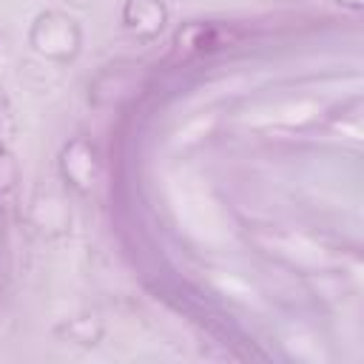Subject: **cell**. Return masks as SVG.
<instances>
[{
	"label": "cell",
	"mask_w": 364,
	"mask_h": 364,
	"mask_svg": "<svg viewBox=\"0 0 364 364\" xmlns=\"http://www.w3.org/2000/svg\"><path fill=\"white\" fill-rule=\"evenodd\" d=\"M26 43L37 57L57 63V65H68L82 51V26L68 11L43 9L28 23Z\"/></svg>",
	"instance_id": "1"
},
{
	"label": "cell",
	"mask_w": 364,
	"mask_h": 364,
	"mask_svg": "<svg viewBox=\"0 0 364 364\" xmlns=\"http://www.w3.org/2000/svg\"><path fill=\"white\" fill-rule=\"evenodd\" d=\"M242 40V31L236 23H222V20H185L173 28L171 46L173 54L182 60L193 57H208L225 48H233Z\"/></svg>",
	"instance_id": "2"
},
{
	"label": "cell",
	"mask_w": 364,
	"mask_h": 364,
	"mask_svg": "<svg viewBox=\"0 0 364 364\" xmlns=\"http://www.w3.org/2000/svg\"><path fill=\"white\" fill-rule=\"evenodd\" d=\"M57 173L74 193L88 196L102 176V154L97 142L85 134L65 139L57 154Z\"/></svg>",
	"instance_id": "3"
},
{
	"label": "cell",
	"mask_w": 364,
	"mask_h": 364,
	"mask_svg": "<svg viewBox=\"0 0 364 364\" xmlns=\"http://www.w3.org/2000/svg\"><path fill=\"white\" fill-rule=\"evenodd\" d=\"M168 17L171 11L165 0H122V9H119L122 28L142 43L156 40L165 31Z\"/></svg>",
	"instance_id": "4"
},
{
	"label": "cell",
	"mask_w": 364,
	"mask_h": 364,
	"mask_svg": "<svg viewBox=\"0 0 364 364\" xmlns=\"http://www.w3.org/2000/svg\"><path fill=\"white\" fill-rule=\"evenodd\" d=\"M139 88V74L131 65H105L88 82V105L94 108H114L125 102Z\"/></svg>",
	"instance_id": "5"
},
{
	"label": "cell",
	"mask_w": 364,
	"mask_h": 364,
	"mask_svg": "<svg viewBox=\"0 0 364 364\" xmlns=\"http://www.w3.org/2000/svg\"><path fill=\"white\" fill-rule=\"evenodd\" d=\"M54 336L60 341H68L77 347H97L105 336V324L94 313H82V316H74V318H65L63 324H57Z\"/></svg>",
	"instance_id": "6"
},
{
	"label": "cell",
	"mask_w": 364,
	"mask_h": 364,
	"mask_svg": "<svg viewBox=\"0 0 364 364\" xmlns=\"http://www.w3.org/2000/svg\"><path fill=\"white\" fill-rule=\"evenodd\" d=\"M17 182H20V165L14 154L6 145H0V205H9V199L17 191Z\"/></svg>",
	"instance_id": "7"
},
{
	"label": "cell",
	"mask_w": 364,
	"mask_h": 364,
	"mask_svg": "<svg viewBox=\"0 0 364 364\" xmlns=\"http://www.w3.org/2000/svg\"><path fill=\"white\" fill-rule=\"evenodd\" d=\"M336 6H341V9H347V11H361L364 9V0H333Z\"/></svg>",
	"instance_id": "8"
}]
</instances>
